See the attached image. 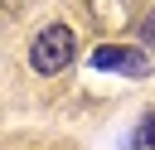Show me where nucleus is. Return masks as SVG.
<instances>
[{
	"mask_svg": "<svg viewBox=\"0 0 155 150\" xmlns=\"http://www.w3.org/2000/svg\"><path fill=\"white\" fill-rule=\"evenodd\" d=\"M140 34H145V44H155V15L145 19V29H140Z\"/></svg>",
	"mask_w": 155,
	"mask_h": 150,
	"instance_id": "4",
	"label": "nucleus"
},
{
	"mask_svg": "<svg viewBox=\"0 0 155 150\" xmlns=\"http://www.w3.org/2000/svg\"><path fill=\"white\" fill-rule=\"evenodd\" d=\"M92 68H97V73H126V77H145V73H150V58H145L140 48L102 44V48H92Z\"/></svg>",
	"mask_w": 155,
	"mask_h": 150,
	"instance_id": "2",
	"label": "nucleus"
},
{
	"mask_svg": "<svg viewBox=\"0 0 155 150\" xmlns=\"http://www.w3.org/2000/svg\"><path fill=\"white\" fill-rule=\"evenodd\" d=\"M29 63H34V73H63L68 63H73V29L68 24H48V29H39L34 34V48H29Z\"/></svg>",
	"mask_w": 155,
	"mask_h": 150,
	"instance_id": "1",
	"label": "nucleus"
},
{
	"mask_svg": "<svg viewBox=\"0 0 155 150\" xmlns=\"http://www.w3.org/2000/svg\"><path fill=\"white\" fill-rule=\"evenodd\" d=\"M131 145H136V150H155V111H150V116H145V121L136 126V135H131Z\"/></svg>",
	"mask_w": 155,
	"mask_h": 150,
	"instance_id": "3",
	"label": "nucleus"
}]
</instances>
